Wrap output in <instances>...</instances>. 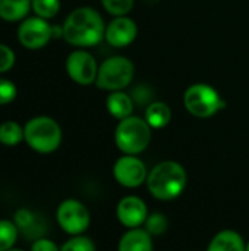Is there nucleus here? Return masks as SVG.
<instances>
[{
    "mask_svg": "<svg viewBox=\"0 0 249 251\" xmlns=\"http://www.w3.org/2000/svg\"><path fill=\"white\" fill-rule=\"evenodd\" d=\"M62 26L66 43L78 49H87L100 44L106 34V24L101 15L90 6L73 9L66 16Z\"/></svg>",
    "mask_w": 249,
    "mask_h": 251,
    "instance_id": "obj_1",
    "label": "nucleus"
},
{
    "mask_svg": "<svg viewBox=\"0 0 249 251\" xmlns=\"http://www.w3.org/2000/svg\"><path fill=\"white\" fill-rule=\"evenodd\" d=\"M148 193L160 201L178 199L188 185V174L185 168L175 160H163L148 171Z\"/></svg>",
    "mask_w": 249,
    "mask_h": 251,
    "instance_id": "obj_2",
    "label": "nucleus"
},
{
    "mask_svg": "<svg viewBox=\"0 0 249 251\" xmlns=\"http://www.w3.org/2000/svg\"><path fill=\"white\" fill-rule=\"evenodd\" d=\"M63 141V131L56 119L38 115L23 125V143L38 154H51L59 150Z\"/></svg>",
    "mask_w": 249,
    "mask_h": 251,
    "instance_id": "obj_3",
    "label": "nucleus"
},
{
    "mask_svg": "<svg viewBox=\"0 0 249 251\" xmlns=\"http://www.w3.org/2000/svg\"><path fill=\"white\" fill-rule=\"evenodd\" d=\"M153 137V128L147 124L144 118L129 116L117 121L114 129V144L122 151V154L139 156L144 153Z\"/></svg>",
    "mask_w": 249,
    "mask_h": 251,
    "instance_id": "obj_4",
    "label": "nucleus"
},
{
    "mask_svg": "<svg viewBox=\"0 0 249 251\" xmlns=\"http://www.w3.org/2000/svg\"><path fill=\"white\" fill-rule=\"evenodd\" d=\"M183 106L189 115L200 119H208L223 110L226 101L214 87L205 82H195L185 90Z\"/></svg>",
    "mask_w": 249,
    "mask_h": 251,
    "instance_id": "obj_5",
    "label": "nucleus"
},
{
    "mask_svg": "<svg viewBox=\"0 0 249 251\" xmlns=\"http://www.w3.org/2000/svg\"><path fill=\"white\" fill-rule=\"evenodd\" d=\"M135 75V65L125 56H112L101 62L95 79V85L104 91H122Z\"/></svg>",
    "mask_w": 249,
    "mask_h": 251,
    "instance_id": "obj_6",
    "label": "nucleus"
},
{
    "mask_svg": "<svg viewBox=\"0 0 249 251\" xmlns=\"http://www.w3.org/2000/svg\"><path fill=\"white\" fill-rule=\"evenodd\" d=\"M56 222L69 237L82 235L91 225V213L81 200L66 199L56 209Z\"/></svg>",
    "mask_w": 249,
    "mask_h": 251,
    "instance_id": "obj_7",
    "label": "nucleus"
},
{
    "mask_svg": "<svg viewBox=\"0 0 249 251\" xmlns=\"http://www.w3.org/2000/svg\"><path fill=\"white\" fill-rule=\"evenodd\" d=\"M16 38L26 50H41L53 40V25L40 16H28L19 22Z\"/></svg>",
    "mask_w": 249,
    "mask_h": 251,
    "instance_id": "obj_8",
    "label": "nucleus"
},
{
    "mask_svg": "<svg viewBox=\"0 0 249 251\" xmlns=\"http://www.w3.org/2000/svg\"><path fill=\"white\" fill-rule=\"evenodd\" d=\"M100 65L95 57L85 49H76L70 51L65 62L68 76L78 85L88 87L95 84Z\"/></svg>",
    "mask_w": 249,
    "mask_h": 251,
    "instance_id": "obj_9",
    "label": "nucleus"
},
{
    "mask_svg": "<svg viewBox=\"0 0 249 251\" xmlns=\"http://www.w3.org/2000/svg\"><path fill=\"white\" fill-rule=\"evenodd\" d=\"M148 169L142 159L132 154H122L113 165L114 181L129 190L138 188L147 182Z\"/></svg>",
    "mask_w": 249,
    "mask_h": 251,
    "instance_id": "obj_10",
    "label": "nucleus"
},
{
    "mask_svg": "<svg viewBox=\"0 0 249 251\" xmlns=\"http://www.w3.org/2000/svg\"><path fill=\"white\" fill-rule=\"evenodd\" d=\"M148 215L145 201L138 196H126L120 199L116 206V218L126 229L144 226Z\"/></svg>",
    "mask_w": 249,
    "mask_h": 251,
    "instance_id": "obj_11",
    "label": "nucleus"
},
{
    "mask_svg": "<svg viewBox=\"0 0 249 251\" xmlns=\"http://www.w3.org/2000/svg\"><path fill=\"white\" fill-rule=\"evenodd\" d=\"M138 35V26L132 18L128 15L125 16H114L107 25H106V34L104 40L109 46L114 49H123L131 46Z\"/></svg>",
    "mask_w": 249,
    "mask_h": 251,
    "instance_id": "obj_12",
    "label": "nucleus"
},
{
    "mask_svg": "<svg viewBox=\"0 0 249 251\" xmlns=\"http://www.w3.org/2000/svg\"><path fill=\"white\" fill-rule=\"evenodd\" d=\"M117 251H154L153 235L144 226L126 229L119 240Z\"/></svg>",
    "mask_w": 249,
    "mask_h": 251,
    "instance_id": "obj_13",
    "label": "nucleus"
},
{
    "mask_svg": "<svg viewBox=\"0 0 249 251\" xmlns=\"http://www.w3.org/2000/svg\"><path fill=\"white\" fill-rule=\"evenodd\" d=\"M205 251H247V241L238 231L223 229L211 238Z\"/></svg>",
    "mask_w": 249,
    "mask_h": 251,
    "instance_id": "obj_14",
    "label": "nucleus"
},
{
    "mask_svg": "<svg viewBox=\"0 0 249 251\" xmlns=\"http://www.w3.org/2000/svg\"><path fill=\"white\" fill-rule=\"evenodd\" d=\"M106 109L117 121L132 116L134 112V100L129 94L122 91H112L106 99Z\"/></svg>",
    "mask_w": 249,
    "mask_h": 251,
    "instance_id": "obj_15",
    "label": "nucleus"
},
{
    "mask_svg": "<svg viewBox=\"0 0 249 251\" xmlns=\"http://www.w3.org/2000/svg\"><path fill=\"white\" fill-rule=\"evenodd\" d=\"M144 119L153 129H163L172 121V109L164 101H153L145 107Z\"/></svg>",
    "mask_w": 249,
    "mask_h": 251,
    "instance_id": "obj_16",
    "label": "nucleus"
},
{
    "mask_svg": "<svg viewBox=\"0 0 249 251\" xmlns=\"http://www.w3.org/2000/svg\"><path fill=\"white\" fill-rule=\"evenodd\" d=\"M31 12V0H0V19L21 22Z\"/></svg>",
    "mask_w": 249,
    "mask_h": 251,
    "instance_id": "obj_17",
    "label": "nucleus"
},
{
    "mask_svg": "<svg viewBox=\"0 0 249 251\" xmlns=\"http://www.w3.org/2000/svg\"><path fill=\"white\" fill-rule=\"evenodd\" d=\"M23 143V125L16 121H4L0 124V144L4 147H16Z\"/></svg>",
    "mask_w": 249,
    "mask_h": 251,
    "instance_id": "obj_18",
    "label": "nucleus"
},
{
    "mask_svg": "<svg viewBox=\"0 0 249 251\" xmlns=\"http://www.w3.org/2000/svg\"><path fill=\"white\" fill-rule=\"evenodd\" d=\"M19 229L12 219H0V251H9L16 246Z\"/></svg>",
    "mask_w": 249,
    "mask_h": 251,
    "instance_id": "obj_19",
    "label": "nucleus"
},
{
    "mask_svg": "<svg viewBox=\"0 0 249 251\" xmlns=\"http://www.w3.org/2000/svg\"><path fill=\"white\" fill-rule=\"evenodd\" d=\"M60 0H31V10L43 19H53L60 12Z\"/></svg>",
    "mask_w": 249,
    "mask_h": 251,
    "instance_id": "obj_20",
    "label": "nucleus"
},
{
    "mask_svg": "<svg viewBox=\"0 0 249 251\" xmlns=\"http://www.w3.org/2000/svg\"><path fill=\"white\" fill-rule=\"evenodd\" d=\"M12 221L18 226L19 232L28 234L31 231V228L35 226L37 216H35V213L31 209H28V207H19V209L15 210Z\"/></svg>",
    "mask_w": 249,
    "mask_h": 251,
    "instance_id": "obj_21",
    "label": "nucleus"
},
{
    "mask_svg": "<svg viewBox=\"0 0 249 251\" xmlns=\"http://www.w3.org/2000/svg\"><path fill=\"white\" fill-rule=\"evenodd\" d=\"M144 228L153 235V237H160L163 235L167 228H169V221L166 218V215L160 213V212H154V213H150L145 224H144Z\"/></svg>",
    "mask_w": 249,
    "mask_h": 251,
    "instance_id": "obj_22",
    "label": "nucleus"
},
{
    "mask_svg": "<svg viewBox=\"0 0 249 251\" xmlns=\"http://www.w3.org/2000/svg\"><path fill=\"white\" fill-rule=\"evenodd\" d=\"M60 251H97V249H95L94 241L85 234H82V235H75L66 240L60 246Z\"/></svg>",
    "mask_w": 249,
    "mask_h": 251,
    "instance_id": "obj_23",
    "label": "nucleus"
},
{
    "mask_svg": "<svg viewBox=\"0 0 249 251\" xmlns=\"http://www.w3.org/2000/svg\"><path fill=\"white\" fill-rule=\"evenodd\" d=\"M135 0H101L104 10L113 16H125L134 7Z\"/></svg>",
    "mask_w": 249,
    "mask_h": 251,
    "instance_id": "obj_24",
    "label": "nucleus"
},
{
    "mask_svg": "<svg viewBox=\"0 0 249 251\" xmlns=\"http://www.w3.org/2000/svg\"><path fill=\"white\" fill-rule=\"evenodd\" d=\"M18 97V87L13 81L0 76V106H7Z\"/></svg>",
    "mask_w": 249,
    "mask_h": 251,
    "instance_id": "obj_25",
    "label": "nucleus"
},
{
    "mask_svg": "<svg viewBox=\"0 0 249 251\" xmlns=\"http://www.w3.org/2000/svg\"><path fill=\"white\" fill-rule=\"evenodd\" d=\"M16 63V54L13 49L4 43H0V75L7 74Z\"/></svg>",
    "mask_w": 249,
    "mask_h": 251,
    "instance_id": "obj_26",
    "label": "nucleus"
},
{
    "mask_svg": "<svg viewBox=\"0 0 249 251\" xmlns=\"http://www.w3.org/2000/svg\"><path fill=\"white\" fill-rule=\"evenodd\" d=\"M29 251H60V247L53 240L47 237H40L31 243Z\"/></svg>",
    "mask_w": 249,
    "mask_h": 251,
    "instance_id": "obj_27",
    "label": "nucleus"
},
{
    "mask_svg": "<svg viewBox=\"0 0 249 251\" xmlns=\"http://www.w3.org/2000/svg\"><path fill=\"white\" fill-rule=\"evenodd\" d=\"M9 251H26V250H23V249H18V247H13V249H10Z\"/></svg>",
    "mask_w": 249,
    "mask_h": 251,
    "instance_id": "obj_28",
    "label": "nucleus"
},
{
    "mask_svg": "<svg viewBox=\"0 0 249 251\" xmlns=\"http://www.w3.org/2000/svg\"><path fill=\"white\" fill-rule=\"evenodd\" d=\"M247 251H249V241L247 243Z\"/></svg>",
    "mask_w": 249,
    "mask_h": 251,
    "instance_id": "obj_29",
    "label": "nucleus"
}]
</instances>
